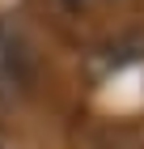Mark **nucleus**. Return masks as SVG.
<instances>
[{
	"mask_svg": "<svg viewBox=\"0 0 144 149\" xmlns=\"http://www.w3.org/2000/svg\"><path fill=\"white\" fill-rule=\"evenodd\" d=\"M25 85H30V51H25L17 30H9L0 22V98L21 94Z\"/></svg>",
	"mask_w": 144,
	"mask_h": 149,
	"instance_id": "f257e3e1",
	"label": "nucleus"
},
{
	"mask_svg": "<svg viewBox=\"0 0 144 149\" xmlns=\"http://www.w3.org/2000/svg\"><path fill=\"white\" fill-rule=\"evenodd\" d=\"M0 149H17V145H13V136L4 132V128H0Z\"/></svg>",
	"mask_w": 144,
	"mask_h": 149,
	"instance_id": "f03ea898",
	"label": "nucleus"
}]
</instances>
